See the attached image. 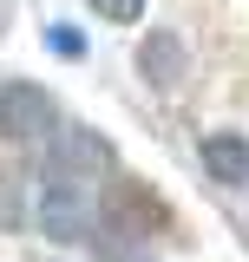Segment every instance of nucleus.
<instances>
[{"mask_svg": "<svg viewBox=\"0 0 249 262\" xmlns=\"http://www.w3.org/2000/svg\"><path fill=\"white\" fill-rule=\"evenodd\" d=\"M164 223H171V203H164L151 184L118 177V184L105 190V229H98V236H118V256H131L144 236H164Z\"/></svg>", "mask_w": 249, "mask_h": 262, "instance_id": "1", "label": "nucleus"}, {"mask_svg": "<svg viewBox=\"0 0 249 262\" xmlns=\"http://www.w3.org/2000/svg\"><path fill=\"white\" fill-rule=\"evenodd\" d=\"M53 131H59V105H53L46 85H33V79H7L0 85V138L7 144H39Z\"/></svg>", "mask_w": 249, "mask_h": 262, "instance_id": "2", "label": "nucleus"}, {"mask_svg": "<svg viewBox=\"0 0 249 262\" xmlns=\"http://www.w3.org/2000/svg\"><path fill=\"white\" fill-rule=\"evenodd\" d=\"M46 177H59V184H92V177H112V144L86 125H59L53 131V164H46Z\"/></svg>", "mask_w": 249, "mask_h": 262, "instance_id": "3", "label": "nucleus"}, {"mask_svg": "<svg viewBox=\"0 0 249 262\" xmlns=\"http://www.w3.org/2000/svg\"><path fill=\"white\" fill-rule=\"evenodd\" d=\"M184 39L177 33H144V46H138V72H144V85L157 92H171V85H184Z\"/></svg>", "mask_w": 249, "mask_h": 262, "instance_id": "4", "label": "nucleus"}, {"mask_svg": "<svg viewBox=\"0 0 249 262\" xmlns=\"http://www.w3.org/2000/svg\"><path fill=\"white\" fill-rule=\"evenodd\" d=\"M203 170H210L217 184H230V190H243V184H249V138L210 131V138H203Z\"/></svg>", "mask_w": 249, "mask_h": 262, "instance_id": "5", "label": "nucleus"}, {"mask_svg": "<svg viewBox=\"0 0 249 262\" xmlns=\"http://www.w3.org/2000/svg\"><path fill=\"white\" fill-rule=\"evenodd\" d=\"M86 7H92L98 20H118V27H131V20L144 13V0H86Z\"/></svg>", "mask_w": 249, "mask_h": 262, "instance_id": "6", "label": "nucleus"}, {"mask_svg": "<svg viewBox=\"0 0 249 262\" xmlns=\"http://www.w3.org/2000/svg\"><path fill=\"white\" fill-rule=\"evenodd\" d=\"M46 46H53V53H66V59H79V53H86V39L66 27V20H59V27H46Z\"/></svg>", "mask_w": 249, "mask_h": 262, "instance_id": "7", "label": "nucleus"}, {"mask_svg": "<svg viewBox=\"0 0 249 262\" xmlns=\"http://www.w3.org/2000/svg\"><path fill=\"white\" fill-rule=\"evenodd\" d=\"M0 27H7V0H0Z\"/></svg>", "mask_w": 249, "mask_h": 262, "instance_id": "8", "label": "nucleus"}]
</instances>
